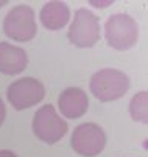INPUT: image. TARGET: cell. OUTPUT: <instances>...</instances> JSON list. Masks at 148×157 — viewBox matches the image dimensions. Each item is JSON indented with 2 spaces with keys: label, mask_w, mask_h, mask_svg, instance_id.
<instances>
[{
  "label": "cell",
  "mask_w": 148,
  "mask_h": 157,
  "mask_svg": "<svg viewBox=\"0 0 148 157\" xmlns=\"http://www.w3.org/2000/svg\"><path fill=\"white\" fill-rule=\"evenodd\" d=\"M28 65L27 52L10 42H0V73L13 76L22 73Z\"/></svg>",
  "instance_id": "9c48e42d"
},
{
  "label": "cell",
  "mask_w": 148,
  "mask_h": 157,
  "mask_svg": "<svg viewBox=\"0 0 148 157\" xmlns=\"http://www.w3.org/2000/svg\"><path fill=\"white\" fill-rule=\"evenodd\" d=\"M8 3V0H0V8H2V6H5Z\"/></svg>",
  "instance_id": "9a60e30c"
},
{
  "label": "cell",
  "mask_w": 148,
  "mask_h": 157,
  "mask_svg": "<svg viewBox=\"0 0 148 157\" xmlns=\"http://www.w3.org/2000/svg\"><path fill=\"white\" fill-rule=\"evenodd\" d=\"M58 106H59L61 114L64 117H67L70 120H76L88 112L89 98H88V94L83 89L67 87L59 94Z\"/></svg>",
  "instance_id": "ba28073f"
},
{
  "label": "cell",
  "mask_w": 148,
  "mask_h": 157,
  "mask_svg": "<svg viewBox=\"0 0 148 157\" xmlns=\"http://www.w3.org/2000/svg\"><path fill=\"white\" fill-rule=\"evenodd\" d=\"M33 132L44 143L53 145L67 134L69 124L62 120L52 104H44L33 117Z\"/></svg>",
  "instance_id": "5b68a950"
},
{
  "label": "cell",
  "mask_w": 148,
  "mask_h": 157,
  "mask_svg": "<svg viewBox=\"0 0 148 157\" xmlns=\"http://www.w3.org/2000/svg\"><path fill=\"white\" fill-rule=\"evenodd\" d=\"M72 149L83 157H95L106 146V132L97 123L78 124L70 139Z\"/></svg>",
  "instance_id": "52a82bcc"
},
{
  "label": "cell",
  "mask_w": 148,
  "mask_h": 157,
  "mask_svg": "<svg viewBox=\"0 0 148 157\" xmlns=\"http://www.w3.org/2000/svg\"><path fill=\"white\" fill-rule=\"evenodd\" d=\"M41 25L45 30L58 31L62 30L70 19V8L64 2H47L39 13Z\"/></svg>",
  "instance_id": "30bf717a"
},
{
  "label": "cell",
  "mask_w": 148,
  "mask_h": 157,
  "mask_svg": "<svg viewBox=\"0 0 148 157\" xmlns=\"http://www.w3.org/2000/svg\"><path fill=\"white\" fill-rule=\"evenodd\" d=\"M112 3H114L112 0H108V2H95V0H91V2H89V5H92L95 8H106V6H109Z\"/></svg>",
  "instance_id": "7c38bea8"
},
{
  "label": "cell",
  "mask_w": 148,
  "mask_h": 157,
  "mask_svg": "<svg viewBox=\"0 0 148 157\" xmlns=\"http://www.w3.org/2000/svg\"><path fill=\"white\" fill-rule=\"evenodd\" d=\"M146 104H148V94L146 90L137 92L131 101H130V115L134 121L146 124L148 121V110H146Z\"/></svg>",
  "instance_id": "8fae6325"
},
{
  "label": "cell",
  "mask_w": 148,
  "mask_h": 157,
  "mask_svg": "<svg viewBox=\"0 0 148 157\" xmlns=\"http://www.w3.org/2000/svg\"><path fill=\"white\" fill-rule=\"evenodd\" d=\"M89 89L101 103L115 101L130 90V78L125 72L117 69H101L92 75Z\"/></svg>",
  "instance_id": "6da1fadb"
},
{
  "label": "cell",
  "mask_w": 148,
  "mask_h": 157,
  "mask_svg": "<svg viewBox=\"0 0 148 157\" xmlns=\"http://www.w3.org/2000/svg\"><path fill=\"white\" fill-rule=\"evenodd\" d=\"M5 34L17 42H28L36 36V13L28 5L13 6L3 19Z\"/></svg>",
  "instance_id": "277c9868"
},
{
  "label": "cell",
  "mask_w": 148,
  "mask_h": 157,
  "mask_svg": "<svg viewBox=\"0 0 148 157\" xmlns=\"http://www.w3.org/2000/svg\"><path fill=\"white\" fill-rule=\"evenodd\" d=\"M104 39L108 45L117 52L130 50L139 39L137 22L125 13L109 16L104 24Z\"/></svg>",
  "instance_id": "7a4b0ae2"
},
{
  "label": "cell",
  "mask_w": 148,
  "mask_h": 157,
  "mask_svg": "<svg viewBox=\"0 0 148 157\" xmlns=\"http://www.w3.org/2000/svg\"><path fill=\"white\" fill-rule=\"evenodd\" d=\"M67 39L78 48H91L100 40V19L88 8H78L72 25L67 31Z\"/></svg>",
  "instance_id": "3957f363"
},
{
  "label": "cell",
  "mask_w": 148,
  "mask_h": 157,
  "mask_svg": "<svg viewBox=\"0 0 148 157\" xmlns=\"http://www.w3.org/2000/svg\"><path fill=\"white\" fill-rule=\"evenodd\" d=\"M5 117H6V107H5V103H3V100L0 98V126L3 124V121H5Z\"/></svg>",
  "instance_id": "4fadbf2b"
},
{
  "label": "cell",
  "mask_w": 148,
  "mask_h": 157,
  "mask_svg": "<svg viewBox=\"0 0 148 157\" xmlns=\"http://www.w3.org/2000/svg\"><path fill=\"white\" fill-rule=\"evenodd\" d=\"M45 97V87L36 78H19L8 86L6 98L16 110H24L39 104Z\"/></svg>",
  "instance_id": "8992f818"
},
{
  "label": "cell",
  "mask_w": 148,
  "mask_h": 157,
  "mask_svg": "<svg viewBox=\"0 0 148 157\" xmlns=\"http://www.w3.org/2000/svg\"><path fill=\"white\" fill-rule=\"evenodd\" d=\"M0 157H17L13 151H8V149H2L0 151Z\"/></svg>",
  "instance_id": "5bb4252c"
}]
</instances>
